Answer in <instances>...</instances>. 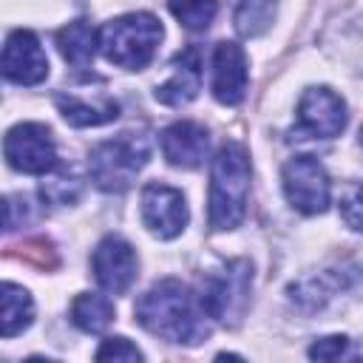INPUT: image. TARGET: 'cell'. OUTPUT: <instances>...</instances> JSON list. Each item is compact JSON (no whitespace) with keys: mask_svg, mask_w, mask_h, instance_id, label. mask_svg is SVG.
I'll use <instances>...</instances> for the list:
<instances>
[{"mask_svg":"<svg viewBox=\"0 0 363 363\" xmlns=\"http://www.w3.org/2000/svg\"><path fill=\"white\" fill-rule=\"evenodd\" d=\"M43 199L51 201V204H71L77 196H79V182L74 176H54L48 182H43L40 187Z\"/></svg>","mask_w":363,"mask_h":363,"instance_id":"22","label":"cell"},{"mask_svg":"<svg viewBox=\"0 0 363 363\" xmlns=\"http://www.w3.org/2000/svg\"><path fill=\"white\" fill-rule=\"evenodd\" d=\"M250 199V153L241 142H224L210 167V227L233 230L241 224Z\"/></svg>","mask_w":363,"mask_h":363,"instance_id":"2","label":"cell"},{"mask_svg":"<svg viewBox=\"0 0 363 363\" xmlns=\"http://www.w3.org/2000/svg\"><path fill=\"white\" fill-rule=\"evenodd\" d=\"M6 159L14 170L45 176L57 167V147L51 139V130L40 122H20L6 133L3 142Z\"/></svg>","mask_w":363,"mask_h":363,"instance_id":"6","label":"cell"},{"mask_svg":"<svg viewBox=\"0 0 363 363\" xmlns=\"http://www.w3.org/2000/svg\"><path fill=\"white\" fill-rule=\"evenodd\" d=\"M57 48L62 54L65 62L77 65V68H88L96 51V31L91 23L85 20H74L65 28L57 31Z\"/></svg>","mask_w":363,"mask_h":363,"instance_id":"16","label":"cell"},{"mask_svg":"<svg viewBox=\"0 0 363 363\" xmlns=\"http://www.w3.org/2000/svg\"><path fill=\"white\" fill-rule=\"evenodd\" d=\"M3 74L17 85H37L48 77V57L31 31L17 28L9 34L3 48Z\"/></svg>","mask_w":363,"mask_h":363,"instance_id":"11","label":"cell"},{"mask_svg":"<svg viewBox=\"0 0 363 363\" xmlns=\"http://www.w3.org/2000/svg\"><path fill=\"white\" fill-rule=\"evenodd\" d=\"M162 34H164L162 23L153 14L133 11V14H122L102 26L99 48L108 62L128 68V71H139L153 60L162 43Z\"/></svg>","mask_w":363,"mask_h":363,"instance_id":"3","label":"cell"},{"mask_svg":"<svg viewBox=\"0 0 363 363\" xmlns=\"http://www.w3.org/2000/svg\"><path fill=\"white\" fill-rule=\"evenodd\" d=\"M247 94V57L235 43H218L213 51V96L221 105H238Z\"/></svg>","mask_w":363,"mask_h":363,"instance_id":"12","label":"cell"},{"mask_svg":"<svg viewBox=\"0 0 363 363\" xmlns=\"http://www.w3.org/2000/svg\"><path fill=\"white\" fill-rule=\"evenodd\" d=\"M309 357H315V360H349V357H360V352L352 346L349 337L332 335V337L315 340L309 346Z\"/></svg>","mask_w":363,"mask_h":363,"instance_id":"21","label":"cell"},{"mask_svg":"<svg viewBox=\"0 0 363 363\" xmlns=\"http://www.w3.org/2000/svg\"><path fill=\"white\" fill-rule=\"evenodd\" d=\"M57 108H60L62 119L77 128L105 125L119 116V102L111 99L105 91H96L94 96L85 91H62V94H57Z\"/></svg>","mask_w":363,"mask_h":363,"instance_id":"14","label":"cell"},{"mask_svg":"<svg viewBox=\"0 0 363 363\" xmlns=\"http://www.w3.org/2000/svg\"><path fill=\"white\" fill-rule=\"evenodd\" d=\"M71 320H74V326H79L88 335L105 332L111 326V320H113V303L105 295L82 292L71 303Z\"/></svg>","mask_w":363,"mask_h":363,"instance_id":"18","label":"cell"},{"mask_svg":"<svg viewBox=\"0 0 363 363\" xmlns=\"http://www.w3.org/2000/svg\"><path fill=\"white\" fill-rule=\"evenodd\" d=\"M284 193L295 210H301L306 216L323 213L329 207V196H332L329 176H326L323 164L312 156L289 159L284 164Z\"/></svg>","mask_w":363,"mask_h":363,"instance_id":"7","label":"cell"},{"mask_svg":"<svg viewBox=\"0 0 363 363\" xmlns=\"http://www.w3.org/2000/svg\"><path fill=\"white\" fill-rule=\"evenodd\" d=\"M199 306L193 301V292L182 281L164 278L136 301L133 315L139 326H145L156 337H164L170 343H199L207 337V323L201 320L204 309L199 312Z\"/></svg>","mask_w":363,"mask_h":363,"instance_id":"1","label":"cell"},{"mask_svg":"<svg viewBox=\"0 0 363 363\" xmlns=\"http://www.w3.org/2000/svg\"><path fill=\"white\" fill-rule=\"evenodd\" d=\"M275 20V0H238L235 6V28L241 37L264 34Z\"/></svg>","mask_w":363,"mask_h":363,"instance_id":"19","label":"cell"},{"mask_svg":"<svg viewBox=\"0 0 363 363\" xmlns=\"http://www.w3.org/2000/svg\"><path fill=\"white\" fill-rule=\"evenodd\" d=\"M207 130L199 122H173L162 130V153L173 167H199L207 156Z\"/></svg>","mask_w":363,"mask_h":363,"instance_id":"13","label":"cell"},{"mask_svg":"<svg viewBox=\"0 0 363 363\" xmlns=\"http://www.w3.org/2000/svg\"><path fill=\"white\" fill-rule=\"evenodd\" d=\"M142 221L159 238H176L187 224V204L182 190L150 182L142 190Z\"/></svg>","mask_w":363,"mask_h":363,"instance_id":"10","label":"cell"},{"mask_svg":"<svg viewBox=\"0 0 363 363\" xmlns=\"http://www.w3.org/2000/svg\"><path fill=\"white\" fill-rule=\"evenodd\" d=\"M170 14L190 31H204L218 9V0H167Z\"/></svg>","mask_w":363,"mask_h":363,"instance_id":"20","label":"cell"},{"mask_svg":"<svg viewBox=\"0 0 363 363\" xmlns=\"http://www.w3.org/2000/svg\"><path fill=\"white\" fill-rule=\"evenodd\" d=\"M360 145H363V128H360Z\"/></svg>","mask_w":363,"mask_h":363,"instance_id":"26","label":"cell"},{"mask_svg":"<svg viewBox=\"0 0 363 363\" xmlns=\"http://www.w3.org/2000/svg\"><path fill=\"white\" fill-rule=\"evenodd\" d=\"M91 269L102 289L122 295L136 281V252L125 238L108 235L96 244V250L91 255Z\"/></svg>","mask_w":363,"mask_h":363,"instance_id":"9","label":"cell"},{"mask_svg":"<svg viewBox=\"0 0 363 363\" xmlns=\"http://www.w3.org/2000/svg\"><path fill=\"white\" fill-rule=\"evenodd\" d=\"M23 255L28 261H34L37 267H54L57 264V255H54V247L45 241V238H34L23 247Z\"/></svg>","mask_w":363,"mask_h":363,"instance_id":"25","label":"cell"},{"mask_svg":"<svg viewBox=\"0 0 363 363\" xmlns=\"http://www.w3.org/2000/svg\"><path fill=\"white\" fill-rule=\"evenodd\" d=\"M250 289H252V264L247 258H235L204 275L199 303L207 318L235 326L247 312Z\"/></svg>","mask_w":363,"mask_h":363,"instance_id":"5","label":"cell"},{"mask_svg":"<svg viewBox=\"0 0 363 363\" xmlns=\"http://www.w3.org/2000/svg\"><path fill=\"white\" fill-rule=\"evenodd\" d=\"M0 298H3V312H0V335L3 337H14L20 335L23 329H28V323L34 320V303H31V295L6 281L3 289H0Z\"/></svg>","mask_w":363,"mask_h":363,"instance_id":"17","label":"cell"},{"mask_svg":"<svg viewBox=\"0 0 363 363\" xmlns=\"http://www.w3.org/2000/svg\"><path fill=\"white\" fill-rule=\"evenodd\" d=\"M96 360H142V352L128 337H108L99 346Z\"/></svg>","mask_w":363,"mask_h":363,"instance_id":"24","label":"cell"},{"mask_svg":"<svg viewBox=\"0 0 363 363\" xmlns=\"http://www.w3.org/2000/svg\"><path fill=\"white\" fill-rule=\"evenodd\" d=\"M199 88H201V62H199V48L190 45L187 51H182L176 57L170 79L162 82V85H156V99L162 105L179 108V105L193 102L196 94H199Z\"/></svg>","mask_w":363,"mask_h":363,"instance_id":"15","label":"cell"},{"mask_svg":"<svg viewBox=\"0 0 363 363\" xmlns=\"http://www.w3.org/2000/svg\"><path fill=\"white\" fill-rule=\"evenodd\" d=\"M346 128V102L329 88H306L298 102L295 139H335Z\"/></svg>","mask_w":363,"mask_h":363,"instance_id":"8","label":"cell"},{"mask_svg":"<svg viewBox=\"0 0 363 363\" xmlns=\"http://www.w3.org/2000/svg\"><path fill=\"white\" fill-rule=\"evenodd\" d=\"M150 159V142L142 133H119L91 150L88 170L91 179L99 190L108 193H122L130 187L136 173L147 164Z\"/></svg>","mask_w":363,"mask_h":363,"instance_id":"4","label":"cell"},{"mask_svg":"<svg viewBox=\"0 0 363 363\" xmlns=\"http://www.w3.org/2000/svg\"><path fill=\"white\" fill-rule=\"evenodd\" d=\"M340 216L352 230L363 233V182L346 187V193L340 199Z\"/></svg>","mask_w":363,"mask_h":363,"instance_id":"23","label":"cell"}]
</instances>
